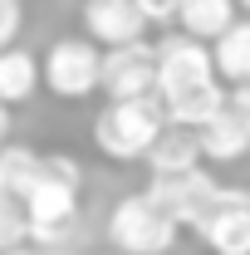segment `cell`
<instances>
[{
	"label": "cell",
	"mask_w": 250,
	"mask_h": 255,
	"mask_svg": "<svg viewBox=\"0 0 250 255\" xmlns=\"http://www.w3.org/2000/svg\"><path fill=\"white\" fill-rule=\"evenodd\" d=\"M79 187H84V167L69 152H44V177L25 196V216H30L34 246H59L64 236L79 226Z\"/></svg>",
	"instance_id": "obj_1"
},
{
	"label": "cell",
	"mask_w": 250,
	"mask_h": 255,
	"mask_svg": "<svg viewBox=\"0 0 250 255\" xmlns=\"http://www.w3.org/2000/svg\"><path fill=\"white\" fill-rule=\"evenodd\" d=\"M167 108L162 98H137V103H103L94 118V147L108 162H147L157 137L167 132Z\"/></svg>",
	"instance_id": "obj_2"
},
{
	"label": "cell",
	"mask_w": 250,
	"mask_h": 255,
	"mask_svg": "<svg viewBox=\"0 0 250 255\" xmlns=\"http://www.w3.org/2000/svg\"><path fill=\"white\" fill-rule=\"evenodd\" d=\"M177 236H182V226L162 206H152L147 191H132L108 211V246L118 255H167L177 246Z\"/></svg>",
	"instance_id": "obj_3"
},
{
	"label": "cell",
	"mask_w": 250,
	"mask_h": 255,
	"mask_svg": "<svg viewBox=\"0 0 250 255\" xmlns=\"http://www.w3.org/2000/svg\"><path fill=\"white\" fill-rule=\"evenodd\" d=\"M44 89L64 103H79V98H89L103 89V49H98L89 34H64L54 39L49 49H44Z\"/></svg>",
	"instance_id": "obj_4"
},
{
	"label": "cell",
	"mask_w": 250,
	"mask_h": 255,
	"mask_svg": "<svg viewBox=\"0 0 250 255\" xmlns=\"http://www.w3.org/2000/svg\"><path fill=\"white\" fill-rule=\"evenodd\" d=\"M206 84H221L216 79V54L211 44L191 39V34H167L157 39V98L187 94V89H206Z\"/></svg>",
	"instance_id": "obj_5"
},
{
	"label": "cell",
	"mask_w": 250,
	"mask_h": 255,
	"mask_svg": "<svg viewBox=\"0 0 250 255\" xmlns=\"http://www.w3.org/2000/svg\"><path fill=\"white\" fill-rule=\"evenodd\" d=\"M108 103H137L157 98V44H127V49H103V89Z\"/></svg>",
	"instance_id": "obj_6"
},
{
	"label": "cell",
	"mask_w": 250,
	"mask_h": 255,
	"mask_svg": "<svg viewBox=\"0 0 250 255\" xmlns=\"http://www.w3.org/2000/svg\"><path fill=\"white\" fill-rule=\"evenodd\" d=\"M84 34L98 49H127V44H142L147 20L132 0H84Z\"/></svg>",
	"instance_id": "obj_7"
},
{
	"label": "cell",
	"mask_w": 250,
	"mask_h": 255,
	"mask_svg": "<svg viewBox=\"0 0 250 255\" xmlns=\"http://www.w3.org/2000/svg\"><path fill=\"white\" fill-rule=\"evenodd\" d=\"M201 162H206L201 137L187 132V128H167L142 167H147V182H167V177H191V172H201Z\"/></svg>",
	"instance_id": "obj_8"
},
{
	"label": "cell",
	"mask_w": 250,
	"mask_h": 255,
	"mask_svg": "<svg viewBox=\"0 0 250 255\" xmlns=\"http://www.w3.org/2000/svg\"><path fill=\"white\" fill-rule=\"evenodd\" d=\"M162 108H167V123H172V128L201 132L206 123H216L221 113L231 108V89H221V84H206V89H187V94L167 98Z\"/></svg>",
	"instance_id": "obj_9"
},
{
	"label": "cell",
	"mask_w": 250,
	"mask_h": 255,
	"mask_svg": "<svg viewBox=\"0 0 250 255\" xmlns=\"http://www.w3.org/2000/svg\"><path fill=\"white\" fill-rule=\"evenodd\" d=\"M44 177V152H34L25 142H5L0 147V196H15L25 201Z\"/></svg>",
	"instance_id": "obj_10"
},
{
	"label": "cell",
	"mask_w": 250,
	"mask_h": 255,
	"mask_svg": "<svg viewBox=\"0 0 250 255\" xmlns=\"http://www.w3.org/2000/svg\"><path fill=\"white\" fill-rule=\"evenodd\" d=\"M39 84H44V69H39V59L30 49H5L0 54V103L5 108L30 103Z\"/></svg>",
	"instance_id": "obj_11"
},
{
	"label": "cell",
	"mask_w": 250,
	"mask_h": 255,
	"mask_svg": "<svg viewBox=\"0 0 250 255\" xmlns=\"http://www.w3.org/2000/svg\"><path fill=\"white\" fill-rule=\"evenodd\" d=\"M241 5L236 0H182V34H191V39H201V44H216L221 34L231 30L241 15H236Z\"/></svg>",
	"instance_id": "obj_12"
},
{
	"label": "cell",
	"mask_w": 250,
	"mask_h": 255,
	"mask_svg": "<svg viewBox=\"0 0 250 255\" xmlns=\"http://www.w3.org/2000/svg\"><path fill=\"white\" fill-rule=\"evenodd\" d=\"M201 152H206V162H221V167H231V162H241V157H250V128L226 108L216 123H206L201 132Z\"/></svg>",
	"instance_id": "obj_13"
},
{
	"label": "cell",
	"mask_w": 250,
	"mask_h": 255,
	"mask_svg": "<svg viewBox=\"0 0 250 255\" xmlns=\"http://www.w3.org/2000/svg\"><path fill=\"white\" fill-rule=\"evenodd\" d=\"M211 54H216V79L221 84H231V89L250 84V20H236L211 44Z\"/></svg>",
	"instance_id": "obj_14"
},
{
	"label": "cell",
	"mask_w": 250,
	"mask_h": 255,
	"mask_svg": "<svg viewBox=\"0 0 250 255\" xmlns=\"http://www.w3.org/2000/svg\"><path fill=\"white\" fill-rule=\"evenodd\" d=\"M201 241L211 255H250V206H226L221 216L201 226Z\"/></svg>",
	"instance_id": "obj_15"
},
{
	"label": "cell",
	"mask_w": 250,
	"mask_h": 255,
	"mask_svg": "<svg viewBox=\"0 0 250 255\" xmlns=\"http://www.w3.org/2000/svg\"><path fill=\"white\" fill-rule=\"evenodd\" d=\"M15 251H30V216H25V201L0 196V255Z\"/></svg>",
	"instance_id": "obj_16"
},
{
	"label": "cell",
	"mask_w": 250,
	"mask_h": 255,
	"mask_svg": "<svg viewBox=\"0 0 250 255\" xmlns=\"http://www.w3.org/2000/svg\"><path fill=\"white\" fill-rule=\"evenodd\" d=\"M20 25H25V5H20V0H0V54L15 49Z\"/></svg>",
	"instance_id": "obj_17"
},
{
	"label": "cell",
	"mask_w": 250,
	"mask_h": 255,
	"mask_svg": "<svg viewBox=\"0 0 250 255\" xmlns=\"http://www.w3.org/2000/svg\"><path fill=\"white\" fill-rule=\"evenodd\" d=\"M132 5L142 10L147 25H177L182 20V0H132Z\"/></svg>",
	"instance_id": "obj_18"
},
{
	"label": "cell",
	"mask_w": 250,
	"mask_h": 255,
	"mask_svg": "<svg viewBox=\"0 0 250 255\" xmlns=\"http://www.w3.org/2000/svg\"><path fill=\"white\" fill-rule=\"evenodd\" d=\"M231 113L250 128V84H236V89H231Z\"/></svg>",
	"instance_id": "obj_19"
},
{
	"label": "cell",
	"mask_w": 250,
	"mask_h": 255,
	"mask_svg": "<svg viewBox=\"0 0 250 255\" xmlns=\"http://www.w3.org/2000/svg\"><path fill=\"white\" fill-rule=\"evenodd\" d=\"M5 142H10V108L0 103V147H5Z\"/></svg>",
	"instance_id": "obj_20"
},
{
	"label": "cell",
	"mask_w": 250,
	"mask_h": 255,
	"mask_svg": "<svg viewBox=\"0 0 250 255\" xmlns=\"http://www.w3.org/2000/svg\"><path fill=\"white\" fill-rule=\"evenodd\" d=\"M236 5H241V10H250V0H236Z\"/></svg>",
	"instance_id": "obj_21"
},
{
	"label": "cell",
	"mask_w": 250,
	"mask_h": 255,
	"mask_svg": "<svg viewBox=\"0 0 250 255\" xmlns=\"http://www.w3.org/2000/svg\"><path fill=\"white\" fill-rule=\"evenodd\" d=\"M15 255H34V251H15Z\"/></svg>",
	"instance_id": "obj_22"
}]
</instances>
